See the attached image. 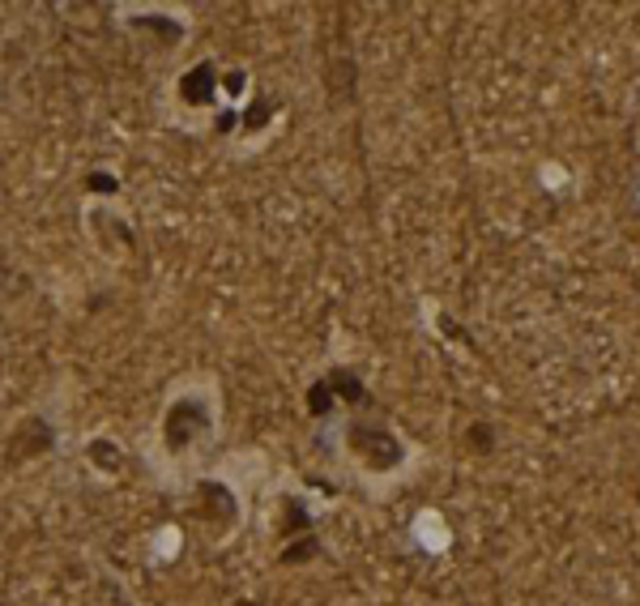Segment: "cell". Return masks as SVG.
Listing matches in <instances>:
<instances>
[{"label": "cell", "mask_w": 640, "mask_h": 606, "mask_svg": "<svg viewBox=\"0 0 640 606\" xmlns=\"http://www.w3.org/2000/svg\"><path fill=\"white\" fill-rule=\"evenodd\" d=\"M86 184L94 188V193H103V197H111V193H116V180H111V175H99V171H94Z\"/></svg>", "instance_id": "30bf717a"}, {"label": "cell", "mask_w": 640, "mask_h": 606, "mask_svg": "<svg viewBox=\"0 0 640 606\" xmlns=\"http://www.w3.org/2000/svg\"><path fill=\"white\" fill-rule=\"evenodd\" d=\"M350 449L367 461V470L402 466V444H397V436L384 432V427H372V423H355V427H350Z\"/></svg>", "instance_id": "7a4b0ae2"}, {"label": "cell", "mask_w": 640, "mask_h": 606, "mask_svg": "<svg viewBox=\"0 0 640 606\" xmlns=\"http://www.w3.org/2000/svg\"><path fill=\"white\" fill-rule=\"evenodd\" d=\"M205 432H210V410H205V402L201 397H180L163 419V449L188 453Z\"/></svg>", "instance_id": "6da1fadb"}, {"label": "cell", "mask_w": 640, "mask_h": 606, "mask_svg": "<svg viewBox=\"0 0 640 606\" xmlns=\"http://www.w3.org/2000/svg\"><path fill=\"white\" fill-rule=\"evenodd\" d=\"M265 111H269V103H265V99H256V103L248 107V116H244V120H248V124H252V129H256V124H261V120H265Z\"/></svg>", "instance_id": "8fae6325"}, {"label": "cell", "mask_w": 640, "mask_h": 606, "mask_svg": "<svg viewBox=\"0 0 640 606\" xmlns=\"http://www.w3.org/2000/svg\"><path fill=\"white\" fill-rule=\"evenodd\" d=\"M239 86H244V73H231L227 77V94H239Z\"/></svg>", "instance_id": "7c38bea8"}, {"label": "cell", "mask_w": 640, "mask_h": 606, "mask_svg": "<svg viewBox=\"0 0 640 606\" xmlns=\"http://www.w3.org/2000/svg\"><path fill=\"white\" fill-rule=\"evenodd\" d=\"M141 30H158V39L163 43H180V26L167 22V18H137Z\"/></svg>", "instance_id": "52a82bcc"}, {"label": "cell", "mask_w": 640, "mask_h": 606, "mask_svg": "<svg viewBox=\"0 0 640 606\" xmlns=\"http://www.w3.org/2000/svg\"><path fill=\"white\" fill-rule=\"evenodd\" d=\"M180 90H184V103H192V107L210 103V99H214V90H218V73H214L210 65H192V69L184 73Z\"/></svg>", "instance_id": "5b68a950"}, {"label": "cell", "mask_w": 640, "mask_h": 606, "mask_svg": "<svg viewBox=\"0 0 640 606\" xmlns=\"http://www.w3.org/2000/svg\"><path fill=\"white\" fill-rule=\"evenodd\" d=\"M325 385H329V393H338L342 397V402H350V406H355V402H363V385H359V380H355V372H346V368H333L329 376H325Z\"/></svg>", "instance_id": "8992f818"}, {"label": "cell", "mask_w": 640, "mask_h": 606, "mask_svg": "<svg viewBox=\"0 0 640 606\" xmlns=\"http://www.w3.org/2000/svg\"><path fill=\"white\" fill-rule=\"evenodd\" d=\"M329 406H333V393H329L325 380H316V385L308 389V410L312 414H329Z\"/></svg>", "instance_id": "ba28073f"}, {"label": "cell", "mask_w": 640, "mask_h": 606, "mask_svg": "<svg viewBox=\"0 0 640 606\" xmlns=\"http://www.w3.org/2000/svg\"><path fill=\"white\" fill-rule=\"evenodd\" d=\"M235 500H231V491L222 487V483H201L197 487V517L205 521V525H222V530H227V525L235 521Z\"/></svg>", "instance_id": "277c9868"}, {"label": "cell", "mask_w": 640, "mask_h": 606, "mask_svg": "<svg viewBox=\"0 0 640 606\" xmlns=\"http://www.w3.org/2000/svg\"><path fill=\"white\" fill-rule=\"evenodd\" d=\"M52 440H56V436H52V427H47L43 419H26L18 432L9 436V449H5L9 466H22V461L47 453V449H52Z\"/></svg>", "instance_id": "3957f363"}, {"label": "cell", "mask_w": 640, "mask_h": 606, "mask_svg": "<svg viewBox=\"0 0 640 606\" xmlns=\"http://www.w3.org/2000/svg\"><path fill=\"white\" fill-rule=\"evenodd\" d=\"M90 457L99 461V466H103V461H111V470H116V461H120L116 444H107V440H94V444H90Z\"/></svg>", "instance_id": "9c48e42d"}]
</instances>
